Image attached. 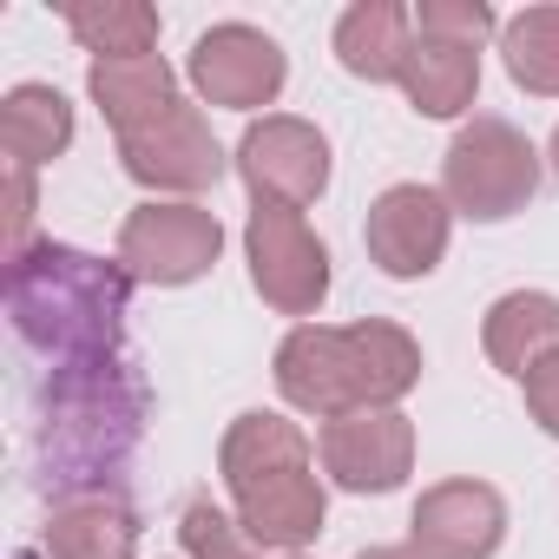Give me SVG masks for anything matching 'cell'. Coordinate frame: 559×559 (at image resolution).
I'll return each instance as SVG.
<instances>
[{"label": "cell", "instance_id": "cell-20", "mask_svg": "<svg viewBox=\"0 0 559 559\" xmlns=\"http://www.w3.org/2000/svg\"><path fill=\"white\" fill-rule=\"evenodd\" d=\"M500 53L513 86H526L533 99H559V8H520L513 21H500Z\"/></svg>", "mask_w": 559, "mask_h": 559}, {"label": "cell", "instance_id": "cell-13", "mask_svg": "<svg viewBox=\"0 0 559 559\" xmlns=\"http://www.w3.org/2000/svg\"><path fill=\"white\" fill-rule=\"evenodd\" d=\"M480 349L500 376H533L546 356H559V297L546 290H507L487 323H480Z\"/></svg>", "mask_w": 559, "mask_h": 559}, {"label": "cell", "instance_id": "cell-14", "mask_svg": "<svg viewBox=\"0 0 559 559\" xmlns=\"http://www.w3.org/2000/svg\"><path fill=\"white\" fill-rule=\"evenodd\" d=\"M86 93L99 99L112 139H132V132L158 126L178 106V80H171V67L158 53H145V60H93Z\"/></svg>", "mask_w": 559, "mask_h": 559}, {"label": "cell", "instance_id": "cell-9", "mask_svg": "<svg viewBox=\"0 0 559 559\" xmlns=\"http://www.w3.org/2000/svg\"><path fill=\"white\" fill-rule=\"evenodd\" d=\"M119 165H126L132 185H145V191H178V198L191 204L198 191H211V185L224 178V145L211 139V119H204L191 99H178L158 126L119 139Z\"/></svg>", "mask_w": 559, "mask_h": 559}, {"label": "cell", "instance_id": "cell-26", "mask_svg": "<svg viewBox=\"0 0 559 559\" xmlns=\"http://www.w3.org/2000/svg\"><path fill=\"white\" fill-rule=\"evenodd\" d=\"M546 158H552V178H559V126H552V145H546Z\"/></svg>", "mask_w": 559, "mask_h": 559}, {"label": "cell", "instance_id": "cell-1", "mask_svg": "<svg viewBox=\"0 0 559 559\" xmlns=\"http://www.w3.org/2000/svg\"><path fill=\"white\" fill-rule=\"evenodd\" d=\"M126 297L132 276L119 263H99L73 243H34L14 270H8V317L14 336L53 369V362H80V356H106L126 349Z\"/></svg>", "mask_w": 559, "mask_h": 559}, {"label": "cell", "instance_id": "cell-27", "mask_svg": "<svg viewBox=\"0 0 559 559\" xmlns=\"http://www.w3.org/2000/svg\"><path fill=\"white\" fill-rule=\"evenodd\" d=\"M284 559H304V552H284Z\"/></svg>", "mask_w": 559, "mask_h": 559}, {"label": "cell", "instance_id": "cell-17", "mask_svg": "<svg viewBox=\"0 0 559 559\" xmlns=\"http://www.w3.org/2000/svg\"><path fill=\"white\" fill-rule=\"evenodd\" d=\"M139 513L126 493H80L60 500L47 520V559H132Z\"/></svg>", "mask_w": 559, "mask_h": 559}, {"label": "cell", "instance_id": "cell-25", "mask_svg": "<svg viewBox=\"0 0 559 559\" xmlns=\"http://www.w3.org/2000/svg\"><path fill=\"white\" fill-rule=\"evenodd\" d=\"M356 559H421V552L415 546H362Z\"/></svg>", "mask_w": 559, "mask_h": 559}, {"label": "cell", "instance_id": "cell-11", "mask_svg": "<svg viewBox=\"0 0 559 559\" xmlns=\"http://www.w3.org/2000/svg\"><path fill=\"white\" fill-rule=\"evenodd\" d=\"M448 230H454V211H448L441 191H428V185H389V191L369 204L362 243H369L376 270L415 284V276H428V270L448 257Z\"/></svg>", "mask_w": 559, "mask_h": 559}, {"label": "cell", "instance_id": "cell-22", "mask_svg": "<svg viewBox=\"0 0 559 559\" xmlns=\"http://www.w3.org/2000/svg\"><path fill=\"white\" fill-rule=\"evenodd\" d=\"M415 34H435V40H454V47H480L487 34H500V14L487 8V0H421Z\"/></svg>", "mask_w": 559, "mask_h": 559}, {"label": "cell", "instance_id": "cell-15", "mask_svg": "<svg viewBox=\"0 0 559 559\" xmlns=\"http://www.w3.org/2000/svg\"><path fill=\"white\" fill-rule=\"evenodd\" d=\"M408 47H415V14L402 0H356L336 21V60H343V73H356L369 86L402 80Z\"/></svg>", "mask_w": 559, "mask_h": 559}, {"label": "cell", "instance_id": "cell-5", "mask_svg": "<svg viewBox=\"0 0 559 559\" xmlns=\"http://www.w3.org/2000/svg\"><path fill=\"white\" fill-rule=\"evenodd\" d=\"M243 250H250V284L270 310L284 317H317L330 297V243L304 224V211L284 204H257L243 224Z\"/></svg>", "mask_w": 559, "mask_h": 559}, {"label": "cell", "instance_id": "cell-3", "mask_svg": "<svg viewBox=\"0 0 559 559\" xmlns=\"http://www.w3.org/2000/svg\"><path fill=\"white\" fill-rule=\"evenodd\" d=\"M217 474L237 500V526L250 533V546H276V552H297L323 533V480L310 461V441L290 415H270L250 408L224 428L217 448Z\"/></svg>", "mask_w": 559, "mask_h": 559}, {"label": "cell", "instance_id": "cell-21", "mask_svg": "<svg viewBox=\"0 0 559 559\" xmlns=\"http://www.w3.org/2000/svg\"><path fill=\"white\" fill-rule=\"evenodd\" d=\"M178 539H185V559H250V533L224 520L211 500H191L178 513Z\"/></svg>", "mask_w": 559, "mask_h": 559}, {"label": "cell", "instance_id": "cell-8", "mask_svg": "<svg viewBox=\"0 0 559 559\" xmlns=\"http://www.w3.org/2000/svg\"><path fill=\"white\" fill-rule=\"evenodd\" d=\"M185 73H191V86H198V99H204V106L257 112V106H270L276 93H284L290 60H284V47H276L263 27L224 21V27L198 34V47H191V67H185Z\"/></svg>", "mask_w": 559, "mask_h": 559}, {"label": "cell", "instance_id": "cell-6", "mask_svg": "<svg viewBox=\"0 0 559 559\" xmlns=\"http://www.w3.org/2000/svg\"><path fill=\"white\" fill-rule=\"evenodd\" d=\"M224 250V224L204 204H139L119 224V270L132 284H158V290H185L217 263Z\"/></svg>", "mask_w": 559, "mask_h": 559}, {"label": "cell", "instance_id": "cell-4", "mask_svg": "<svg viewBox=\"0 0 559 559\" xmlns=\"http://www.w3.org/2000/svg\"><path fill=\"white\" fill-rule=\"evenodd\" d=\"M539 191V152L526 145V132H513L507 119H474L454 132L448 158H441V198L448 211L474 217V224H500L513 211H526Z\"/></svg>", "mask_w": 559, "mask_h": 559}, {"label": "cell", "instance_id": "cell-2", "mask_svg": "<svg viewBox=\"0 0 559 559\" xmlns=\"http://www.w3.org/2000/svg\"><path fill=\"white\" fill-rule=\"evenodd\" d=\"M276 395L304 415H362V408H395L421 382V343L402 323H304L276 343Z\"/></svg>", "mask_w": 559, "mask_h": 559}, {"label": "cell", "instance_id": "cell-23", "mask_svg": "<svg viewBox=\"0 0 559 559\" xmlns=\"http://www.w3.org/2000/svg\"><path fill=\"white\" fill-rule=\"evenodd\" d=\"M34 250V165H8V270Z\"/></svg>", "mask_w": 559, "mask_h": 559}, {"label": "cell", "instance_id": "cell-10", "mask_svg": "<svg viewBox=\"0 0 559 559\" xmlns=\"http://www.w3.org/2000/svg\"><path fill=\"white\" fill-rule=\"evenodd\" d=\"M323 474L349 493H395L415 474V421L402 408H362V415H336L317 435Z\"/></svg>", "mask_w": 559, "mask_h": 559}, {"label": "cell", "instance_id": "cell-7", "mask_svg": "<svg viewBox=\"0 0 559 559\" xmlns=\"http://www.w3.org/2000/svg\"><path fill=\"white\" fill-rule=\"evenodd\" d=\"M237 178L250 185L257 204L304 211L330 191V139L297 112H263L237 139Z\"/></svg>", "mask_w": 559, "mask_h": 559}, {"label": "cell", "instance_id": "cell-18", "mask_svg": "<svg viewBox=\"0 0 559 559\" xmlns=\"http://www.w3.org/2000/svg\"><path fill=\"white\" fill-rule=\"evenodd\" d=\"M0 145H8V165H47L73 145V106L60 86H14L8 106H0Z\"/></svg>", "mask_w": 559, "mask_h": 559}, {"label": "cell", "instance_id": "cell-12", "mask_svg": "<svg viewBox=\"0 0 559 559\" xmlns=\"http://www.w3.org/2000/svg\"><path fill=\"white\" fill-rule=\"evenodd\" d=\"M507 539V500L487 480H441L415 500L408 546L421 559H493Z\"/></svg>", "mask_w": 559, "mask_h": 559}, {"label": "cell", "instance_id": "cell-16", "mask_svg": "<svg viewBox=\"0 0 559 559\" xmlns=\"http://www.w3.org/2000/svg\"><path fill=\"white\" fill-rule=\"evenodd\" d=\"M395 86L408 93V106L421 119H461L474 106V93H480V47H454V40L415 34Z\"/></svg>", "mask_w": 559, "mask_h": 559}, {"label": "cell", "instance_id": "cell-19", "mask_svg": "<svg viewBox=\"0 0 559 559\" xmlns=\"http://www.w3.org/2000/svg\"><path fill=\"white\" fill-rule=\"evenodd\" d=\"M67 27L93 60H145V53H158V14L145 0H73Z\"/></svg>", "mask_w": 559, "mask_h": 559}, {"label": "cell", "instance_id": "cell-24", "mask_svg": "<svg viewBox=\"0 0 559 559\" xmlns=\"http://www.w3.org/2000/svg\"><path fill=\"white\" fill-rule=\"evenodd\" d=\"M520 389H526V415H533V421L559 441V356H546V362H539Z\"/></svg>", "mask_w": 559, "mask_h": 559}]
</instances>
